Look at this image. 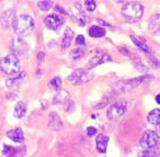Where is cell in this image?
<instances>
[{"label":"cell","mask_w":160,"mask_h":157,"mask_svg":"<svg viewBox=\"0 0 160 157\" xmlns=\"http://www.w3.org/2000/svg\"><path fill=\"white\" fill-rule=\"evenodd\" d=\"M14 32L19 36H26L31 34L35 29L34 19L29 15H19L15 18L12 23Z\"/></svg>","instance_id":"cell-1"},{"label":"cell","mask_w":160,"mask_h":157,"mask_svg":"<svg viewBox=\"0 0 160 157\" xmlns=\"http://www.w3.org/2000/svg\"><path fill=\"white\" fill-rule=\"evenodd\" d=\"M143 6L140 3L137 1H129L122 8V16L124 19L129 23H135L138 20H140L143 16Z\"/></svg>","instance_id":"cell-2"},{"label":"cell","mask_w":160,"mask_h":157,"mask_svg":"<svg viewBox=\"0 0 160 157\" xmlns=\"http://www.w3.org/2000/svg\"><path fill=\"white\" fill-rule=\"evenodd\" d=\"M20 69V61L17 55H8L0 60V70L6 75H16Z\"/></svg>","instance_id":"cell-3"},{"label":"cell","mask_w":160,"mask_h":157,"mask_svg":"<svg viewBox=\"0 0 160 157\" xmlns=\"http://www.w3.org/2000/svg\"><path fill=\"white\" fill-rule=\"evenodd\" d=\"M74 85H83L92 79V74L88 69H76L68 77Z\"/></svg>","instance_id":"cell-4"},{"label":"cell","mask_w":160,"mask_h":157,"mask_svg":"<svg viewBox=\"0 0 160 157\" xmlns=\"http://www.w3.org/2000/svg\"><path fill=\"white\" fill-rule=\"evenodd\" d=\"M158 143H159V137H158L157 132L153 130H147L140 139L141 147L147 150H151L158 145Z\"/></svg>","instance_id":"cell-5"},{"label":"cell","mask_w":160,"mask_h":157,"mask_svg":"<svg viewBox=\"0 0 160 157\" xmlns=\"http://www.w3.org/2000/svg\"><path fill=\"white\" fill-rule=\"evenodd\" d=\"M126 107H128V104L124 101L115 103L109 106V109L107 110V117L109 120H117L126 112Z\"/></svg>","instance_id":"cell-6"},{"label":"cell","mask_w":160,"mask_h":157,"mask_svg":"<svg viewBox=\"0 0 160 157\" xmlns=\"http://www.w3.org/2000/svg\"><path fill=\"white\" fill-rule=\"evenodd\" d=\"M10 49L15 55H23L28 51V45L22 37H12L10 41Z\"/></svg>","instance_id":"cell-7"},{"label":"cell","mask_w":160,"mask_h":157,"mask_svg":"<svg viewBox=\"0 0 160 157\" xmlns=\"http://www.w3.org/2000/svg\"><path fill=\"white\" fill-rule=\"evenodd\" d=\"M149 79H152V76H150V75H144V76L134 78V79H130V80H126V81H123V84H118L117 86H121V91H125V89L134 88V87L141 85L142 83H144V81H147V80H149Z\"/></svg>","instance_id":"cell-8"},{"label":"cell","mask_w":160,"mask_h":157,"mask_svg":"<svg viewBox=\"0 0 160 157\" xmlns=\"http://www.w3.org/2000/svg\"><path fill=\"white\" fill-rule=\"evenodd\" d=\"M17 17L16 16V10L15 9H7L1 14V17H0V22H1V25H2L3 29H9L10 26H12L15 18Z\"/></svg>","instance_id":"cell-9"},{"label":"cell","mask_w":160,"mask_h":157,"mask_svg":"<svg viewBox=\"0 0 160 157\" xmlns=\"http://www.w3.org/2000/svg\"><path fill=\"white\" fill-rule=\"evenodd\" d=\"M63 23H64L63 18L61 17L60 15H57V14L49 15V16L45 17V19H44V24H45L46 27H49L50 29H59L60 26L63 25Z\"/></svg>","instance_id":"cell-10"},{"label":"cell","mask_w":160,"mask_h":157,"mask_svg":"<svg viewBox=\"0 0 160 157\" xmlns=\"http://www.w3.org/2000/svg\"><path fill=\"white\" fill-rule=\"evenodd\" d=\"M112 58L108 55H96L95 57H92L90 60L87 63V69L90 70V69L95 68V67L99 66V65H103V63L107 62V61H111Z\"/></svg>","instance_id":"cell-11"},{"label":"cell","mask_w":160,"mask_h":157,"mask_svg":"<svg viewBox=\"0 0 160 157\" xmlns=\"http://www.w3.org/2000/svg\"><path fill=\"white\" fill-rule=\"evenodd\" d=\"M149 31L152 34H160V14H154L149 18Z\"/></svg>","instance_id":"cell-12"},{"label":"cell","mask_w":160,"mask_h":157,"mask_svg":"<svg viewBox=\"0 0 160 157\" xmlns=\"http://www.w3.org/2000/svg\"><path fill=\"white\" fill-rule=\"evenodd\" d=\"M6 136L10 140H12L14 143L20 144V143H23L24 141V133H23V130H22L20 128L8 130V131L6 132Z\"/></svg>","instance_id":"cell-13"},{"label":"cell","mask_w":160,"mask_h":157,"mask_svg":"<svg viewBox=\"0 0 160 157\" xmlns=\"http://www.w3.org/2000/svg\"><path fill=\"white\" fill-rule=\"evenodd\" d=\"M62 121H61L60 117L55 113V112H53V113H51L49 117V128L51 129V130H54V131H58V130H60L61 128H62Z\"/></svg>","instance_id":"cell-14"},{"label":"cell","mask_w":160,"mask_h":157,"mask_svg":"<svg viewBox=\"0 0 160 157\" xmlns=\"http://www.w3.org/2000/svg\"><path fill=\"white\" fill-rule=\"evenodd\" d=\"M107 144H108V137L104 133H100L96 139V148L99 153L104 154L107 150Z\"/></svg>","instance_id":"cell-15"},{"label":"cell","mask_w":160,"mask_h":157,"mask_svg":"<svg viewBox=\"0 0 160 157\" xmlns=\"http://www.w3.org/2000/svg\"><path fill=\"white\" fill-rule=\"evenodd\" d=\"M131 40H132V42L134 43L135 45L138 46L139 49H141L142 51H144V52H147V53H150L151 55L152 53V50H151V48L147 44L146 42L143 40H140L138 36H134V35H131Z\"/></svg>","instance_id":"cell-16"},{"label":"cell","mask_w":160,"mask_h":157,"mask_svg":"<svg viewBox=\"0 0 160 157\" xmlns=\"http://www.w3.org/2000/svg\"><path fill=\"white\" fill-rule=\"evenodd\" d=\"M69 93L66 89H61L57 93V95L53 98V103L54 104H63V103L69 102Z\"/></svg>","instance_id":"cell-17"},{"label":"cell","mask_w":160,"mask_h":157,"mask_svg":"<svg viewBox=\"0 0 160 157\" xmlns=\"http://www.w3.org/2000/svg\"><path fill=\"white\" fill-rule=\"evenodd\" d=\"M89 35L92 39H99V37H103L104 35L106 34V29L100 27V26L97 25H92L90 29H89Z\"/></svg>","instance_id":"cell-18"},{"label":"cell","mask_w":160,"mask_h":157,"mask_svg":"<svg viewBox=\"0 0 160 157\" xmlns=\"http://www.w3.org/2000/svg\"><path fill=\"white\" fill-rule=\"evenodd\" d=\"M73 31L71 29H66L64 31V34H63V39H62V43H61V45H62L63 49H67L70 46L72 42V39H73Z\"/></svg>","instance_id":"cell-19"},{"label":"cell","mask_w":160,"mask_h":157,"mask_svg":"<svg viewBox=\"0 0 160 157\" xmlns=\"http://www.w3.org/2000/svg\"><path fill=\"white\" fill-rule=\"evenodd\" d=\"M26 112H27V109H26L25 103L23 102L16 103V105L14 107V117L16 119H22L26 114Z\"/></svg>","instance_id":"cell-20"},{"label":"cell","mask_w":160,"mask_h":157,"mask_svg":"<svg viewBox=\"0 0 160 157\" xmlns=\"http://www.w3.org/2000/svg\"><path fill=\"white\" fill-rule=\"evenodd\" d=\"M148 121L151 123V124L159 126L160 124V109L152 110L148 115Z\"/></svg>","instance_id":"cell-21"},{"label":"cell","mask_w":160,"mask_h":157,"mask_svg":"<svg viewBox=\"0 0 160 157\" xmlns=\"http://www.w3.org/2000/svg\"><path fill=\"white\" fill-rule=\"evenodd\" d=\"M37 6H38V8H40L41 10L48 12V10H50V8L53 6V3L50 1V0H42V1H38V3H37Z\"/></svg>","instance_id":"cell-22"},{"label":"cell","mask_w":160,"mask_h":157,"mask_svg":"<svg viewBox=\"0 0 160 157\" xmlns=\"http://www.w3.org/2000/svg\"><path fill=\"white\" fill-rule=\"evenodd\" d=\"M24 77H26V72H19V76H18L17 78H14V79H8L6 81V86L7 87H14L16 84H17V81H19V80H22Z\"/></svg>","instance_id":"cell-23"},{"label":"cell","mask_w":160,"mask_h":157,"mask_svg":"<svg viewBox=\"0 0 160 157\" xmlns=\"http://www.w3.org/2000/svg\"><path fill=\"white\" fill-rule=\"evenodd\" d=\"M82 55H83V49L82 48H77V49H74V50H72V51L70 52V58H71V59H74V60H77V59L81 58Z\"/></svg>","instance_id":"cell-24"},{"label":"cell","mask_w":160,"mask_h":157,"mask_svg":"<svg viewBox=\"0 0 160 157\" xmlns=\"http://www.w3.org/2000/svg\"><path fill=\"white\" fill-rule=\"evenodd\" d=\"M3 155H6V156L8 157H16L17 155H16V150H15L14 148H12V147H9V146L5 145L3 146Z\"/></svg>","instance_id":"cell-25"},{"label":"cell","mask_w":160,"mask_h":157,"mask_svg":"<svg viewBox=\"0 0 160 157\" xmlns=\"http://www.w3.org/2000/svg\"><path fill=\"white\" fill-rule=\"evenodd\" d=\"M60 86H61V78L60 77H54L51 81H50V87L55 89V91H58V89L60 88Z\"/></svg>","instance_id":"cell-26"},{"label":"cell","mask_w":160,"mask_h":157,"mask_svg":"<svg viewBox=\"0 0 160 157\" xmlns=\"http://www.w3.org/2000/svg\"><path fill=\"white\" fill-rule=\"evenodd\" d=\"M85 6H86V9L88 12H94L95 9H96V3H95L94 0H87L86 3H85Z\"/></svg>","instance_id":"cell-27"},{"label":"cell","mask_w":160,"mask_h":157,"mask_svg":"<svg viewBox=\"0 0 160 157\" xmlns=\"http://www.w3.org/2000/svg\"><path fill=\"white\" fill-rule=\"evenodd\" d=\"M140 157H157V154L154 153V151H151V150H146L141 155Z\"/></svg>","instance_id":"cell-28"},{"label":"cell","mask_w":160,"mask_h":157,"mask_svg":"<svg viewBox=\"0 0 160 157\" xmlns=\"http://www.w3.org/2000/svg\"><path fill=\"white\" fill-rule=\"evenodd\" d=\"M97 133V130L94 128V127H88L87 129V134H88V137H92L95 134Z\"/></svg>","instance_id":"cell-29"},{"label":"cell","mask_w":160,"mask_h":157,"mask_svg":"<svg viewBox=\"0 0 160 157\" xmlns=\"http://www.w3.org/2000/svg\"><path fill=\"white\" fill-rule=\"evenodd\" d=\"M76 42H77L78 45H83V44H85V37H83V35H79V36L77 37Z\"/></svg>","instance_id":"cell-30"},{"label":"cell","mask_w":160,"mask_h":157,"mask_svg":"<svg viewBox=\"0 0 160 157\" xmlns=\"http://www.w3.org/2000/svg\"><path fill=\"white\" fill-rule=\"evenodd\" d=\"M156 132H157L158 137L160 138V124H159V126H157V131H156Z\"/></svg>","instance_id":"cell-31"},{"label":"cell","mask_w":160,"mask_h":157,"mask_svg":"<svg viewBox=\"0 0 160 157\" xmlns=\"http://www.w3.org/2000/svg\"><path fill=\"white\" fill-rule=\"evenodd\" d=\"M156 101H157L158 104H160V94L157 95V97H156Z\"/></svg>","instance_id":"cell-32"}]
</instances>
